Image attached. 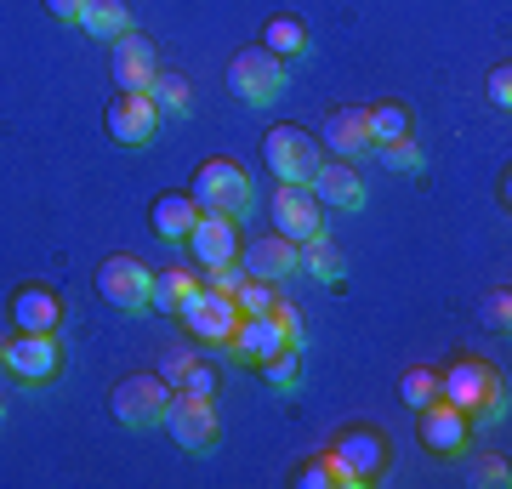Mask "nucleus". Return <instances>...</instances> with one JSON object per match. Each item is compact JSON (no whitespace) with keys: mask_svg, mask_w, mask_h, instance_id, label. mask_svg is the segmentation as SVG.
Wrapping results in <instances>:
<instances>
[{"mask_svg":"<svg viewBox=\"0 0 512 489\" xmlns=\"http://www.w3.org/2000/svg\"><path fill=\"white\" fill-rule=\"evenodd\" d=\"M325 461L336 467V489H365L382 484L387 467H393V438L382 427H342V433L325 444Z\"/></svg>","mask_w":512,"mask_h":489,"instance_id":"nucleus-1","label":"nucleus"},{"mask_svg":"<svg viewBox=\"0 0 512 489\" xmlns=\"http://www.w3.org/2000/svg\"><path fill=\"white\" fill-rule=\"evenodd\" d=\"M439 399H450L467 421H495L507 416V381H501V370L490 359L467 353V359H456L439 376Z\"/></svg>","mask_w":512,"mask_h":489,"instance_id":"nucleus-2","label":"nucleus"},{"mask_svg":"<svg viewBox=\"0 0 512 489\" xmlns=\"http://www.w3.org/2000/svg\"><path fill=\"white\" fill-rule=\"evenodd\" d=\"M0 370L23 387H52L63 376V342L57 330H12L0 342Z\"/></svg>","mask_w":512,"mask_h":489,"instance_id":"nucleus-3","label":"nucleus"},{"mask_svg":"<svg viewBox=\"0 0 512 489\" xmlns=\"http://www.w3.org/2000/svg\"><path fill=\"white\" fill-rule=\"evenodd\" d=\"M188 194L200 200V211H222V217H251L256 205V188L251 177H245V165L228 160V154H217V160H205L200 171H194V182H188Z\"/></svg>","mask_w":512,"mask_h":489,"instance_id":"nucleus-4","label":"nucleus"},{"mask_svg":"<svg viewBox=\"0 0 512 489\" xmlns=\"http://www.w3.org/2000/svg\"><path fill=\"white\" fill-rule=\"evenodd\" d=\"M228 86H234L239 103H251V109H268V103H279L285 97V63H279L268 46H239L234 57H228Z\"/></svg>","mask_w":512,"mask_h":489,"instance_id":"nucleus-5","label":"nucleus"},{"mask_svg":"<svg viewBox=\"0 0 512 489\" xmlns=\"http://www.w3.org/2000/svg\"><path fill=\"white\" fill-rule=\"evenodd\" d=\"M165 404H171V387L160 381V370H143V376L114 381V393H109V410H114V421H120L126 433H148V427H160Z\"/></svg>","mask_w":512,"mask_h":489,"instance_id":"nucleus-6","label":"nucleus"},{"mask_svg":"<svg viewBox=\"0 0 512 489\" xmlns=\"http://www.w3.org/2000/svg\"><path fill=\"white\" fill-rule=\"evenodd\" d=\"M165 433H171V444L188 455H211L217 450V404L200 399V393H171V404H165V421H160Z\"/></svg>","mask_w":512,"mask_h":489,"instance_id":"nucleus-7","label":"nucleus"},{"mask_svg":"<svg viewBox=\"0 0 512 489\" xmlns=\"http://www.w3.org/2000/svg\"><path fill=\"white\" fill-rule=\"evenodd\" d=\"M262 160H268V171L279 182H302L308 188V177L319 171V143L302 126H274L262 137Z\"/></svg>","mask_w":512,"mask_h":489,"instance_id":"nucleus-8","label":"nucleus"},{"mask_svg":"<svg viewBox=\"0 0 512 489\" xmlns=\"http://www.w3.org/2000/svg\"><path fill=\"white\" fill-rule=\"evenodd\" d=\"M97 296L120 313H137L154 302V268H143L137 256H109L103 268H97Z\"/></svg>","mask_w":512,"mask_h":489,"instance_id":"nucleus-9","label":"nucleus"},{"mask_svg":"<svg viewBox=\"0 0 512 489\" xmlns=\"http://www.w3.org/2000/svg\"><path fill=\"white\" fill-rule=\"evenodd\" d=\"M177 319H183V330L194 336V342H205V347H228V342H234V330H239L234 296H222V290H205V285H200V296H194V302H188Z\"/></svg>","mask_w":512,"mask_h":489,"instance_id":"nucleus-10","label":"nucleus"},{"mask_svg":"<svg viewBox=\"0 0 512 489\" xmlns=\"http://www.w3.org/2000/svg\"><path fill=\"white\" fill-rule=\"evenodd\" d=\"M416 433H421V444H427V455L456 461V455H467V444H473V421L461 416L450 399H433V404H421Z\"/></svg>","mask_w":512,"mask_h":489,"instance_id":"nucleus-11","label":"nucleus"},{"mask_svg":"<svg viewBox=\"0 0 512 489\" xmlns=\"http://www.w3.org/2000/svg\"><path fill=\"white\" fill-rule=\"evenodd\" d=\"M274 234L296 239V245L330 234V228H325V205L313 200L302 182H279V188H274Z\"/></svg>","mask_w":512,"mask_h":489,"instance_id":"nucleus-12","label":"nucleus"},{"mask_svg":"<svg viewBox=\"0 0 512 489\" xmlns=\"http://www.w3.org/2000/svg\"><path fill=\"white\" fill-rule=\"evenodd\" d=\"M103 120H109V137L120 148H148L154 137H160V109H154L148 91H120Z\"/></svg>","mask_w":512,"mask_h":489,"instance_id":"nucleus-13","label":"nucleus"},{"mask_svg":"<svg viewBox=\"0 0 512 489\" xmlns=\"http://www.w3.org/2000/svg\"><path fill=\"white\" fill-rule=\"evenodd\" d=\"M183 251L194 256V268H228V262H239V222L222 217V211H200Z\"/></svg>","mask_w":512,"mask_h":489,"instance_id":"nucleus-14","label":"nucleus"},{"mask_svg":"<svg viewBox=\"0 0 512 489\" xmlns=\"http://www.w3.org/2000/svg\"><path fill=\"white\" fill-rule=\"evenodd\" d=\"M109 74L120 91H148L154 86V74H160V52H154V40L148 35H120L109 40Z\"/></svg>","mask_w":512,"mask_h":489,"instance_id":"nucleus-15","label":"nucleus"},{"mask_svg":"<svg viewBox=\"0 0 512 489\" xmlns=\"http://www.w3.org/2000/svg\"><path fill=\"white\" fill-rule=\"evenodd\" d=\"M239 268L251 273V279H291V273H302V245L296 239H285V234H256L251 245H239Z\"/></svg>","mask_w":512,"mask_h":489,"instance_id":"nucleus-16","label":"nucleus"},{"mask_svg":"<svg viewBox=\"0 0 512 489\" xmlns=\"http://www.w3.org/2000/svg\"><path fill=\"white\" fill-rule=\"evenodd\" d=\"M308 194L325 211H365V177L348 160H319V171L308 177Z\"/></svg>","mask_w":512,"mask_h":489,"instance_id":"nucleus-17","label":"nucleus"},{"mask_svg":"<svg viewBox=\"0 0 512 489\" xmlns=\"http://www.w3.org/2000/svg\"><path fill=\"white\" fill-rule=\"evenodd\" d=\"M319 148H325L330 160H365L370 154V120L365 109H330L325 126H319Z\"/></svg>","mask_w":512,"mask_h":489,"instance_id":"nucleus-18","label":"nucleus"},{"mask_svg":"<svg viewBox=\"0 0 512 489\" xmlns=\"http://www.w3.org/2000/svg\"><path fill=\"white\" fill-rule=\"evenodd\" d=\"M12 330H63V296L52 285H18L6 302Z\"/></svg>","mask_w":512,"mask_h":489,"instance_id":"nucleus-19","label":"nucleus"},{"mask_svg":"<svg viewBox=\"0 0 512 489\" xmlns=\"http://www.w3.org/2000/svg\"><path fill=\"white\" fill-rule=\"evenodd\" d=\"M194 222H200V200H194L188 188H171V194H160V200L148 205V228H154V239H165V245H183V239L194 234Z\"/></svg>","mask_w":512,"mask_h":489,"instance_id":"nucleus-20","label":"nucleus"},{"mask_svg":"<svg viewBox=\"0 0 512 489\" xmlns=\"http://www.w3.org/2000/svg\"><path fill=\"white\" fill-rule=\"evenodd\" d=\"M285 336H279V325L268 319V313H256V319H239L234 342H228V353H234L239 364H251V370H262V364L274 359V353H285Z\"/></svg>","mask_w":512,"mask_h":489,"instance_id":"nucleus-21","label":"nucleus"},{"mask_svg":"<svg viewBox=\"0 0 512 489\" xmlns=\"http://www.w3.org/2000/svg\"><path fill=\"white\" fill-rule=\"evenodd\" d=\"M194 296H200V268H194V262L154 268V302H148V308H160V313H171V319H177Z\"/></svg>","mask_w":512,"mask_h":489,"instance_id":"nucleus-22","label":"nucleus"},{"mask_svg":"<svg viewBox=\"0 0 512 489\" xmlns=\"http://www.w3.org/2000/svg\"><path fill=\"white\" fill-rule=\"evenodd\" d=\"M262 46H268L279 63H291V57L308 52V29H302V18H291V12H274V18L262 23Z\"/></svg>","mask_w":512,"mask_h":489,"instance_id":"nucleus-23","label":"nucleus"},{"mask_svg":"<svg viewBox=\"0 0 512 489\" xmlns=\"http://www.w3.org/2000/svg\"><path fill=\"white\" fill-rule=\"evenodd\" d=\"M80 29H86L92 40H120V35H131L126 0H86V18H80Z\"/></svg>","mask_w":512,"mask_h":489,"instance_id":"nucleus-24","label":"nucleus"},{"mask_svg":"<svg viewBox=\"0 0 512 489\" xmlns=\"http://www.w3.org/2000/svg\"><path fill=\"white\" fill-rule=\"evenodd\" d=\"M302 273L325 279L330 290H342V279H348V262H342V251L330 245V234H319V239H308V245H302Z\"/></svg>","mask_w":512,"mask_h":489,"instance_id":"nucleus-25","label":"nucleus"},{"mask_svg":"<svg viewBox=\"0 0 512 489\" xmlns=\"http://www.w3.org/2000/svg\"><path fill=\"white\" fill-rule=\"evenodd\" d=\"M365 120H370V148L410 137V109H404V103H370Z\"/></svg>","mask_w":512,"mask_h":489,"instance_id":"nucleus-26","label":"nucleus"},{"mask_svg":"<svg viewBox=\"0 0 512 489\" xmlns=\"http://www.w3.org/2000/svg\"><path fill=\"white\" fill-rule=\"evenodd\" d=\"M148 97H154V109H160V114H188V103H194V86H188L183 74H154Z\"/></svg>","mask_w":512,"mask_h":489,"instance_id":"nucleus-27","label":"nucleus"},{"mask_svg":"<svg viewBox=\"0 0 512 489\" xmlns=\"http://www.w3.org/2000/svg\"><path fill=\"white\" fill-rule=\"evenodd\" d=\"M262 381H268L274 393H296V387H302V347H285V353H274V359L262 364Z\"/></svg>","mask_w":512,"mask_h":489,"instance_id":"nucleus-28","label":"nucleus"},{"mask_svg":"<svg viewBox=\"0 0 512 489\" xmlns=\"http://www.w3.org/2000/svg\"><path fill=\"white\" fill-rule=\"evenodd\" d=\"M279 302V290H274V279H239V290H234V308H239V319H256V313H268Z\"/></svg>","mask_w":512,"mask_h":489,"instance_id":"nucleus-29","label":"nucleus"},{"mask_svg":"<svg viewBox=\"0 0 512 489\" xmlns=\"http://www.w3.org/2000/svg\"><path fill=\"white\" fill-rule=\"evenodd\" d=\"M370 154H376L387 171H410V177H416L421 165H427V160H421V148H416V137H399V143H376Z\"/></svg>","mask_w":512,"mask_h":489,"instance_id":"nucleus-30","label":"nucleus"},{"mask_svg":"<svg viewBox=\"0 0 512 489\" xmlns=\"http://www.w3.org/2000/svg\"><path fill=\"white\" fill-rule=\"evenodd\" d=\"M399 399L410 404V410L433 404V399H439V370H404V376H399Z\"/></svg>","mask_w":512,"mask_h":489,"instance_id":"nucleus-31","label":"nucleus"},{"mask_svg":"<svg viewBox=\"0 0 512 489\" xmlns=\"http://www.w3.org/2000/svg\"><path fill=\"white\" fill-rule=\"evenodd\" d=\"M296 484H302V489H336V467L325 461V450L313 455V461H302V467H296Z\"/></svg>","mask_w":512,"mask_h":489,"instance_id":"nucleus-32","label":"nucleus"},{"mask_svg":"<svg viewBox=\"0 0 512 489\" xmlns=\"http://www.w3.org/2000/svg\"><path fill=\"white\" fill-rule=\"evenodd\" d=\"M268 319H274V325H279V336H285V342H291V347H302V313H296L291 302H285V296H279L274 308H268Z\"/></svg>","mask_w":512,"mask_h":489,"instance_id":"nucleus-33","label":"nucleus"},{"mask_svg":"<svg viewBox=\"0 0 512 489\" xmlns=\"http://www.w3.org/2000/svg\"><path fill=\"white\" fill-rule=\"evenodd\" d=\"M239 279H245V268H239V262H228V268H200V285L205 290H222V296H234Z\"/></svg>","mask_w":512,"mask_h":489,"instance_id":"nucleus-34","label":"nucleus"},{"mask_svg":"<svg viewBox=\"0 0 512 489\" xmlns=\"http://www.w3.org/2000/svg\"><path fill=\"white\" fill-rule=\"evenodd\" d=\"M512 472H507V461L501 455H478L473 461V484H507Z\"/></svg>","mask_w":512,"mask_h":489,"instance_id":"nucleus-35","label":"nucleus"},{"mask_svg":"<svg viewBox=\"0 0 512 489\" xmlns=\"http://www.w3.org/2000/svg\"><path fill=\"white\" fill-rule=\"evenodd\" d=\"M490 103L495 109H512V69L507 63H495L490 69Z\"/></svg>","mask_w":512,"mask_h":489,"instance_id":"nucleus-36","label":"nucleus"},{"mask_svg":"<svg viewBox=\"0 0 512 489\" xmlns=\"http://www.w3.org/2000/svg\"><path fill=\"white\" fill-rule=\"evenodd\" d=\"M46 12H52L57 23H69V29H80V18H86V0H46Z\"/></svg>","mask_w":512,"mask_h":489,"instance_id":"nucleus-37","label":"nucleus"},{"mask_svg":"<svg viewBox=\"0 0 512 489\" xmlns=\"http://www.w3.org/2000/svg\"><path fill=\"white\" fill-rule=\"evenodd\" d=\"M507 313H512V296H507V290H495V296H490V319H495V325H507Z\"/></svg>","mask_w":512,"mask_h":489,"instance_id":"nucleus-38","label":"nucleus"},{"mask_svg":"<svg viewBox=\"0 0 512 489\" xmlns=\"http://www.w3.org/2000/svg\"><path fill=\"white\" fill-rule=\"evenodd\" d=\"M0 416H6V399H0Z\"/></svg>","mask_w":512,"mask_h":489,"instance_id":"nucleus-39","label":"nucleus"},{"mask_svg":"<svg viewBox=\"0 0 512 489\" xmlns=\"http://www.w3.org/2000/svg\"><path fill=\"white\" fill-rule=\"evenodd\" d=\"M0 342H6V336H0Z\"/></svg>","mask_w":512,"mask_h":489,"instance_id":"nucleus-40","label":"nucleus"}]
</instances>
